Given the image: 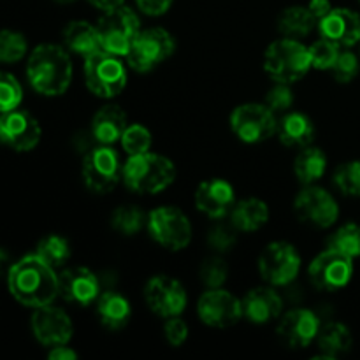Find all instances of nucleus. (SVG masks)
<instances>
[{"label": "nucleus", "mask_w": 360, "mask_h": 360, "mask_svg": "<svg viewBox=\"0 0 360 360\" xmlns=\"http://www.w3.org/2000/svg\"><path fill=\"white\" fill-rule=\"evenodd\" d=\"M7 285L18 302L28 308H42L55 301L58 295V276L55 267L35 255L23 257L11 266L7 273Z\"/></svg>", "instance_id": "obj_1"}, {"label": "nucleus", "mask_w": 360, "mask_h": 360, "mask_svg": "<svg viewBox=\"0 0 360 360\" xmlns=\"http://www.w3.org/2000/svg\"><path fill=\"white\" fill-rule=\"evenodd\" d=\"M27 76L35 91L48 97L65 94L72 81V62L65 48L41 44L30 53Z\"/></svg>", "instance_id": "obj_2"}, {"label": "nucleus", "mask_w": 360, "mask_h": 360, "mask_svg": "<svg viewBox=\"0 0 360 360\" xmlns=\"http://www.w3.org/2000/svg\"><path fill=\"white\" fill-rule=\"evenodd\" d=\"M176 178V167L172 160L164 155L146 153L130 155L123 165L122 179L127 188L143 195L158 193L172 185Z\"/></svg>", "instance_id": "obj_3"}, {"label": "nucleus", "mask_w": 360, "mask_h": 360, "mask_svg": "<svg viewBox=\"0 0 360 360\" xmlns=\"http://www.w3.org/2000/svg\"><path fill=\"white\" fill-rule=\"evenodd\" d=\"M264 69L276 83H295L311 69L309 48L299 39H278L266 49Z\"/></svg>", "instance_id": "obj_4"}, {"label": "nucleus", "mask_w": 360, "mask_h": 360, "mask_svg": "<svg viewBox=\"0 0 360 360\" xmlns=\"http://www.w3.org/2000/svg\"><path fill=\"white\" fill-rule=\"evenodd\" d=\"M97 32L104 51L116 56H127L141 32V21L130 7L120 6L102 14L97 23Z\"/></svg>", "instance_id": "obj_5"}, {"label": "nucleus", "mask_w": 360, "mask_h": 360, "mask_svg": "<svg viewBox=\"0 0 360 360\" xmlns=\"http://www.w3.org/2000/svg\"><path fill=\"white\" fill-rule=\"evenodd\" d=\"M84 77L91 94L102 98L116 97L127 86V70L123 63L118 56L104 49L84 58Z\"/></svg>", "instance_id": "obj_6"}, {"label": "nucleus", "mask_w": 360, "mask_h": 360, "mask_svg": "<svg viewBox=\"0 0 360 360\" xmlns=\"http://www.w3.org/2000/svg\"><path fill=\"white\" fill-rule=\"evenodd\" d=\"M123 176V165L118 151L109 144L91 148L83 160L84 185L95 193H109L116 188Z\"/></svg>", "instance_id": "obj_7"}, {"label": "nucleus", "mask_w": 360, "mask_h": 360, "mask_svg": "<svg viewBox=\"0 0 360 360\" xmlns=\"http://www.w3.org/2000/svg\"><path fill=\"white\" fill-rule=\"evenodd\" d=\"M146 224L151 238L171 252H179L192 241V225L178 207H157L148 214Z\"/></svg>", "instance_id": "obj_8"}, {"label": "nucleus", "mask_w": 360, "mask_h": 360, "mask_svg": "<svg viewBox=\"0 0 360 360\" xmlns=\"http://www.w3.org/2000/svg\"><path fill=\"white\" fill-rule=\"evenodd\" d=\"M174 49V37L165 28H146L137 34L132 48L127 53V62L137 72H148L165 62Z\"/></svg>", "instance_id": "obj_9"}, {"label": "nucleus", "mask_w": 360, "mask_h": 360, "mask_svg": "<svg viewBox=\"0 0 360 360\" xmlns=\"http://www.w3.org/2000/svg\"><path fill=\"white\" fill-rule=\"evenodd\" d=\"M259 271L267 283L285 287L297 278L301 271V255L290 243L274 241L260 253Z\"/></svg>", "instance_id": "obj_10"}, {"label": "nucleus", "mask_w": 360, "mask_h": 360, "mask_svg": "<svg viewBox=\"0 0 360 360\" xmlns=\"http://www.w3.org/2000/svg\"><path fill=\"white\" fill-rule=\"evenodd\" d=\"M276 116L266 104H241L232 111L231 129L236 137L255 144L269 139L276 132Z\"/></svg>", "instance_id": "obj_11"}, {"label": "nucleus", "mask_w": 360, "mask_h": 360, "mask_svg": "<svg viewBox=\"0 0 360 360\" xmlns=\"http://www.w3.org/2000/svg\"><path fill=\"white\" fill-rule=\"evenodd\" d=\"M294 211L299 220L319 229L333 227L340 217V206L327 190L308 185L297 193Z\"/></svg>", "instance_id": "obj_12"}, {"label": "nucleus", "mask_w": 360, "mask_h": 360, "mask_svg": "<svg viewBox=\"0 0 360 360\" xmlns=\"http://www.w3.org/2000/svg\"><path fill=\"white\" fill-rule=\"evenodd\" d=\"M352 276H354L352 257L333 248L315 257L309 266V280L320 290H341L350 283Z\"/></svg>", "instance_id": "obj_13"}, {"label": "nucleus", "mask_w": 360, "mask_h": 360, "mask_svg": "<svg viewBox=\"0 0 360 360\" xmlns=\"http://www.w3.org/2000/svg\"><path fill=\"white\" fill-rule=\"evenodd\" d=\"M199 319L214 329H227L243 316V302L227 290L211 288L200 295L197 302Z\"/></svg>", "instance_id": "obj_14"}, {"label": "nucleus", "mask_w": 360, "mask_h": 360, "mask_svg": "<svg viewBox=\"0 0 360 360\" xmlns=\"http://www.w3.org/2000/svg\"><path fill=\"white\" fill-rule=\"evenodd\" d=\"M144 301L148 308L162 319L179 316L186 308L188 295L183 285L169 276H155L144 287Z\"/></svg>", "instance_id": "obj_15"}, {"label": "nucleus", "mask_w": 360, "mask_h": 360, "mask_svg": "<svg viewBox=\"0 0 360 360\" xmlns=\"http://www.w3.org/2000/svg\"><path fill=\"white\" fill-rule=\"evenodd\" d=\"M41 125L23 109H13L0 115V141L16 151H30L41 141Z\"/></svg>", "instance_id": "obj_16"}, {"label": "nucleus", "mask_w": 360, "mask_h": 360, "mask_svg": "<svg viewBox=\"0 0 360 360\" xmlns=\"http://www.w3.org/2000/svg\"><path fill=\"white\" fill-rule=\"evenodd\" d=\"M32 333L39 343L53 348L69 343L74 327L69 315L63 309L48 304L42 308H35L34 315H32Z\"/></svg>", "instance_id": "obj_17"}, {"label": "nucleus", "mask_w": 360, "mask_h": 360, "mask_svg": "<svg viewBox=\"0 0 360 360\" xmlns=\"http://www.w3.org/2000/svg\"><path fill=\"white\" fill-rule=\"evenodd\" d=\"M320 327L322 326L316 313L297 308L285 313L278 326V336L290 348H306L316 340Z\"/></svg>", "instance_id": "obj_18"}, {"label": "nucleus", "mask_w": 360, "mask_h": 360, "mask_svg": "<svg viewBox=\"0 0 360 360\" xmlns=\"http://www.w3.org/2000/svg\"><path fill=\"white\" fill-rule=\"evenodd\" d=\"M58 295L72 304L88 306L101 295V283L86 267H70L58 276Z\"/></svg>", "instance_id": "obj_19"}, {"label": "nucleus", "mask_w": 360, "mask_h": 360, "mask_svg": "<svg viewBox=\"0 0 360 360\" xmlns=\"http://www.w3.org/2000/svg\"><path fill=\"white\" fill-rule=\"evenodd\" d=\"M236 204L234 188L229 181L220 178L207 179L199 185L195 192V206L206 217L220 220L232 211Z\"/></svg>", "instance_id": "obj_20"}, {"label": "nucleus", "mask_w": 360, "mask_h": 360, "mask_svg": "<svg viewBox=\"0 0 360 360\" xmlns=\"http://www.w3.org/2000/svg\"><path fill=\"white\" fill-rule=\"evenodd\" d=\"M322 37L336 42L338 46H354L360 42V16L347 7L333 9L319 21Z\"/></svg>", "instance_id": "obj_21"}, {"label": "nucleus", "mask_w": 360, "mask_h": 360, "mask_svg": "<svg viewBox=\"0 0 360 360\" xmlns=\"http://www.w3.org/2000/svg\"><path fill=\"white\" fill-rule=\"evenodd\" d=\"M243 316L253 323H267L278 319L283 308L280 294L269 287H259L250 290L243 299Z\"/></svg>", "instance_id": "obj_22"}, {"label": "nucleus", "mask_w": 360, "mask_h": 360, "mask_svg": "<svg viewBox=\"0 0 360 360\" xmlns=\"http://www.w3.org/2000/svg\"><path fill=\"white\" fill-rule=\"evenodd\" d=\"M129 127L127 115L120 105H104L95 112L91 120L90 134L101 144H112L122 139L123 132Z\"/></svg>", "instance_id": "obj_23"}, {"label": "nucleus", "mask_w": 360, "mask_h": 360, "mask_svg": "<svg viewBox=\"0 0 360 360\" xmlns=\"http://www.w3.org/2000/svg\"><path fill=\"white\" fill-rule=\"evenodd\" d=\"M278 137L288 148H306L315 139V125L304 112H288L276 127Z\"/></svg>", "instance_id": "obj_24"}, {"label": "nucleus", "mask_w": 360, "mask_h": 360, "mask_svg": "<svg viewBox=\"0 0 360 360\" xmlns=\"http://www.w3.org/2000/svg\"><path fill=\"white\" fill-rule=\"evenodd\" d=\"M63 44L69 51L84 56V58L102 49L97 27L90 25L88 21H70L63 30Z\"/></svg>", "instance_id": "obj_25"}, {"label": "nucleus", "mask_w": 360, "mask_h": 360, "mask_svg": "<svg viewBox=\"0 0 360 360\" xmlns=\"http://www.w3.org/2000/svg\"><path fill=\"white\" fill-rule=\"evenodd\" d=\"M97 313L101 322L108 329H122L129 323L132 308H130L129 299L115 290H108L98 295L97 299Z\"/></svg>", "instance_id": "obj_26"}, {"label": "nucleus", "mask_w": 360, "mask_h": 360, "mask_svg": "<svg viewBox=\"0 0 360 360\" xmlns=\"http://www.w3.org/2000/svg\"><path fill=\"white\" fill-rule=\"evenodd\" d=\"M231 224L241 232H255L269 220V207L260 199H243L231 211Z\"/></svg>", "instance_id": "obj_27"}, {"label": "nucleus", "mask_w": 360, "mask_h": 360, "mask_svg": "<svg viewBox=\"0 0 360 360\" xmlns=\"http://www.w3.org/2000/svg\"><path fill=\"white\" fill-rule=\"evenodd\" d=\"M316 345L326 359H336L340 355L350 352L354 345L350 329L341 322H329L320 327Z\"/></svg>", "instance_id": "obj_28"}, {"label": "nucleus", "mask_w": 360, "mask_h": 360, "mask_svg": "<svg viewBox=\"0 0 360 360\" xmlns=\"http://www.w3.org/2000/svg\"><path fill=\"white\" fill-rule=\"evenodd\" d=\"M327 169V157L320 148L306 146L302 148L301 153L295 157L294 172L299 181L304 185H313L319 181Z\"/></svg>", "instance_id": "obj_29"}, {"label": "nucleus", "mask_w": 360, "mask_h": 360, "mask_svg": "<svg viewBox=\"0 0 360 360\" xmlns=\"http://www.w3.org/2000/svg\"><path fill=\"white\" fill-rule=\"evenodd\" d=\"M316 23L319 21L309 13L308 7L302 6L287 7L280 14V18H278V28H280V32L285 37L290 39L304 37V35H308L315 28Z\"/></svg>", "instance_id": "obj_30"}, {"label": "nucleus", "mask_w": 360, "mask_h": 360, "mask_svg": "<svg viewBox=\"0 0 360 360\" xmlns=\"http://www.w3.org/2000/svg\"><path fill=\"white\" fill-rule=\"evenodd\" d=\"M37 253L44 262H48L51 267H60L70 259V245L65 238L62 236H46L44 239H41V243L37 245Z\"/></svg>", "instance_id": "obj_31"}, {"label": "nucleus", "mask_w": 360, "mask_h": 360, "mask_svg": "<svg viewBox=\"0 0 360 360\" xmlns=\"http://www.w3.org/2000/svg\"><path fill=\"white\" fill-rule=\"evenodd\" d=\"M144 213L134 204H127V206H120L112 211L111 214V225L116 232L123 236H134L143 229Z\"/></svg>", "instance_id": "obj_32"}, {"label": "nucleus", "mask_w": 360, "mask_h": 360, "mask_svg": "<svg viewBox=\"0 0 360 360\" xmlns=\"http://www.w3.org/2000/svg\"><path fill=\"white\" fill-rule=\"evenodd\" d=\"M329 248L338 250L352 259L360 257V225L347 224L338 229L330 238Z\"/></svg>", "instance_id": "obj_33"}, {"label": "nucleus", "mask_w": 360, "mask_h": 360, "mask_svg": "<svg viewBox=\"0 0 360 360\" xmlns=\"http://www.w3.org/2000/svg\"><path fill=\"white\" fill-rule=\"evenodd\" d=\"M334 185L343 195L360 197V160L341 164L334 172Z\"/></svg>", "instance_id": "obj_34"}, {"label": "nucleus", "mask_w": 360, "mask_h": 360, "mask_svg": "<svg viewBox=\"0 0 360 360\" xmlns=\"http://www.w3.org/2000/svg\"><path fill=\"white\" fill-rule=\"evenodd\" d=\"M27 39L14 30H0V62L14 63L27 55Z\"/></svg>", "instance_id": "obj_35"}, {"label": "nucleus", "mask_w": 360, "mask_h": 360, "mask_svg": "<svg viewBox=\"0 0 360 360\" xmlns=\"http://www.w3.org/2000/svg\"><path fill=\"white\" fill-rule=\"evenodd\" d=\"M123 150L130 155H139L150 151L151 143H153V137H151V132L144 125H139V123H134V125H129L123 132L122 139Z\"/></svg>", "instance_id": "obj_36"}, {"label": "nucleus", "mask_w": 360, "mask_h": 360, "mask_svg": "<svg viewBox=\"0 0 360 360\" xmlns=\"http://www.w3.org/2000/svg\"><path fill=\"white\" fill-rule=\"evenodd\" d=\"M340 46L329 39L322 37L320 41L309 46V56H311V67L319 70H330L340 56Z\"/></svg>", "instance_id": "obj_37"}, {"label": "nucleus", "mask_w": 360, "mask_h": 360, "mask_svg": "<svg viewBox=\"0 0 360 360\" xmlns=\"http://www.w3.org/2000/svg\"><path fill=\"white\" fill-rule=\"evenodd\" d=\"M21 98H23V90L16 77L0 70V115L16 109Z\"/></svg>", "instance_id": "obj_38"}, {"label": "nucleus", "mask_w": 360, "mask_h": 360, "mask_svg": "<svg viewBox=\"0 0 360 360\" xmlns=\"http://www.w3.org/2000/svg\"><path fill=\"white\" fill-rule=\"evenodd\" d=\"M238 243V229L234 225L227 224H218L214 227L210 229L207 232V245L211 246V250L218 253H227Z\"/></svg>", "instance_id": "obj_39"}, {"label": "nucleus", "mask_w": 360, "mask_h": 360, "mask_svg": "<svg viewBox=\"0 0 360 360\" xmlns=\"http://www.w3.org/2000/svg\"><path fill=\"white\" fill-rule=\"evenodd\" d=\"M227 264L221 259H218V257L204 260L202 266H200V280H202V283L207 288H220L227 281Z\"/></svg>", "instance_id": "obj_40"}, {"label": "nucleus", "mask_w": 360, "mask_h": 360, "mask_svg": "<svg viewBox=\"0 0 360 360\" xmlns=\"http://www.w3.org/2000/svg\"><path fill=\"white\" fill-rule=\"evenodd\" d=\"M360 70V63L355 53L352 51H341L338 56L336 63L333 65L330 72H333L334 79L338 83H352L357 77Z\"/></svg>", "instance_id": "obj_41"}, {"label": "nucleus", "mask_w": 360, "mask_h": 360, "mask_svg": "<svg viewBox=\"0 0 360 360\" xmlns=\"http://www.w3.org/2000/svg\"><path fill=\"white\" fill-rule=\"evenodd\" d=\"M295 97L288 83H276L269 91L266 94V101L264 104L271 109L273 112H285L292 108Z\"/></svg>", "instance_id": "obj_42"}, {"label": "nucleus", "mask_w": 360, "mask_h": 360, "mask_svg": "<svg viewBox=\"0 0 360 360\" xmlns=\"http://www.w3.org/2000/svg\"><path fill=\"white\" fill-rule=\"evenodd\" d=\"M164 334L165 340L169 341V345H172V347H181L186 341V338H188V326H186L185 320L179 319V316H171V319H167V322H165Z\"/></svg>", "instance_id": "obj_43"}, {"label": "nucleus", "mask_w": 360, "mask_h": 360, "mask_svg": "<svg viewBox=\"0 0 360 360\" xmlns=\"http://www.w3.org/2000/svg\"><path fill=\"white\" fill-rule=\"evenodd\" d=\"M172 2L174 0H136L141 13L148 14V16H162L171 9Z\"/></svg>", "instance_id": "obj_44"}, {"label": "nucleus", "mask_w": 360, "mask_h": 360, "mask_svg": "<svg viewBox=\"0 0 360 360\" xmlns=\"http://www.w3.org/2000/svg\"><path fill=\"white\" fill-rule=\"evenodd\" d=\"M308 9L315 16V20L320 21L333 11V6H330V0H309Z\"/></svg>", "instance_id": "obj_45"}, {"label": "nucleus", "mask_w": 360, "mask_h": 360, "mask_svg": "<svg viewBox=\"0 0 360 360\" xmlns=\"http://www.w3.org/2000/svg\"><path fill=\"white\" fill-rule=\"evenodd\" d=\"M48 357L51 360H76L77 354L72 348L67 347V345H58V347L51 348Z\"/></svg>", "instance_id": "obj_46"}, {"label": "nucleus", "mask_w": 360, "mask_h": 360, "mask_svg": "<svg viewBox=\"0 0 360 360\" xmlns=\"http://www.w3.org/2000/svg\"><path fill=\"white\" fill-rule=\"evenodd\" d=\"M88 2L91 4L94 7H97V9L101 11H111V9H116V7L123 6V2L125 0H88Z\"/></svg>", "instance_id": "obj_47"}, {"label": "nucleus", "mask_w": 360, "mask_h": 360, "mask_svg": "<svg viewBox=\"0 0 360 360\" xmlns=\"http://www.w3.org/2000/svg\"><path fill=\"white\" fill-rule=\"evenodd\" d=\"M7 262H9V255H7V253L0 248V276H4L6 273H9L11 267L7 269Z\"/></svg>", "instance_id": "obj_48"}, {"label": "nucleus", "mask_w": 360, "mask_h": 360, "mask_svg": "<svg viewBox=\"0 0 360 360\" xmlns=\"http://www.w3.org/2000/svg\"><path fill=\"white\" fill-rule=\"evenodd\" d=\"M55 2H58V4H72L74 0H55Z\"/></svg>", "instance_id": "obj_49"}, {"label": "nucleus", "mask_w": 360, "mask_h": 360, "mask_svg": "<svg viewBox=\"0 0 360 360\" xmlns=\"http://www.w3.org/2000/svg\"><path fill=\"white\" fill-rule=\"evenodd\" d=\"M359 44H360V42H359Z\"/></svg>", "instance_id": "obj_50"}, {"label": "nucleus", "mask_w": 360, "mask_h": 360, "mask_svg": "<svg viewBox=\"0 0 360 360\" xmlns=\"http://www.w3.org/2000/svg\"><path fill=\"white\" fill-rule=\"evenodd\" d=\"M359 2H360V0H359Z\"/></svg>", "instance_id": "obj_51"}]
</instances>
